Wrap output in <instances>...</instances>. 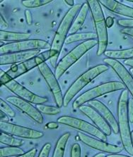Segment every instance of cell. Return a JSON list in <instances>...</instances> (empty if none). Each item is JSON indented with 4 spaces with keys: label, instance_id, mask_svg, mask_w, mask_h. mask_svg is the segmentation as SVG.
Instances as JSON below:
<instances>
[{
    "label": "cell",
    "instance_id": "obj_1",
    "mask_svg": "<svg viewBox=\"0 0 133 157\" xmlns=\"http://www.w3.org/2000/svg\"><path fill=\"white\" fill-rule=\"evenodd\" d=\"M129 91L123 90L119 97L118 103V122L119 126L121 142L124 149L133 156V144L132 141V132L130 128V121L127 113V103Z\"/></svg>",
    "mask_w": 133,
    "mask_h": 157
},
{
    "label": "cell",
    "instance_id": "obj_2",
    "mask_svg": "<svg viewBox=\"0 0 133 157\" xmlns=\"http://www.w3.org/2000/svg\"><path fill=\"white\" fill-rule=\"evenodd\" d=\"M91 11L93 23H94L96 33L97 35L98 50L96 52L97 56H101L107 50L108 37L107 26L105 24V18L101 4L98 0H88L86 1Z\"/></svg>",
    "mask_w": 133,
    "mask_h": 157
},
{
    "label": "cell",
    "instance_id": "obj_3",
    "mask_svg": "<svg viewBox=\"0 0 133 157\" xmlns=\"http://www.w3.org/2000/svg\"><path fill=\"white\" fill-rule=\"evenodd\" d=\"M109 67L105 64H98V65L93 67L88 70L80 75L70 88L66 90V93L64 96L63 106L66 108L70 104L71 101L74 98V96L79 94L82 89H84L87 84L92 82V81L98 77L100 75L104 73L105 71L108 70Z\"/></svg>",
    "mask_w": 133,
    "mask_h": 157
},
{
    "label": "cell",
    "instance_id": "obj_4",
    "mask_svg": "<svg viewBox=\"0 0 133 157\" xmlns=\"http://www.w3.org/2000/svg\"><path fill=\"white\" fill-rule=\"evenodd\" d=\"M97 45L98 40L96 39L84 41L77 45L70 52L65 55L57 63L55 67V75L57 79L60 78L66 72V71L74 63H76L84 55H85L87 52Z\"/></svg>",
    "mask_w": 133,
    "mask_h": 157
},
{
    "label": "cell",
    "instance_id": "obj_5",
    "mask_svg": "<svg viewBox=\"0 0 133 157\" xmlns=\"http://www.w3.org/2000/svg\"><path fill=\"white\" fill-rule=\"evenodd\" d=\"M58 53L55 50L51 49L45 50V51L40 52L37 56L33 57L29 60L22 62L21 64H13L11 67L10 70L6 71L10 77L14 79L21 75L26 73L27 71L31 70L32 69L36 67L41 64L43 62H45L48 59H50V62L53 65L54 67H56L55 63L57 58H58Z\"/></svg>",
    "mask_w": 133,
    "mask_h": 157
},
{
    "label": "cell",
    "instance_id": "obj_6",
    "mask_svg": "<svg viewBox=\"0 0 133 157\" xmlns=\"http://www.w3.org/2000/svg\"><path fill=\"white\" fill-rule=\"evenodd\" d=\"M81 7L82 5L79 4H75L73 7H71L64 16L60 24L57 28L50 49L56 51L59 55L63 49L64 44L65 43V40L67 38V34L70 32L73 22L76 18L78 13L79 12Z\"/></svg>",
    "mask_w": 133,
    "mask_h": 157
},
{
    "label": "cell",
    "instance_id": "obj_7",
    "mask_svg": "<svg viewBox=\"0 0 133 157\" xmlns=\"http://www.w3.org/2000/svg\"><path fill=\"white\" fill-rule=\"evenodd\" d=\"M125 89H126L125 85L120 82L114 81V82H105L88 90L78 96L73 102L72 106L74 109H77V108L79 109V107L84 105L86 103L95 100L98 97L112 93V92L118 91L119 90Z\"/></svg>",
    "mask_w": 133,
    "mask_h": 157
},
{
    "label": "cell",
    "instance_id": "obj_8",
    "mask_svg": "<svg viewBox=\"0 0 133 157\" xmlns=\"http://www.w3.org/2000/svg\"><path fill=\"white\" fill-rule=\"evenodd\" d=\"M57 122L59 124H65L70 128L76 129L77 130L83 132L85 134H88L94 137L97 139L107 142L108 137L101 130H100L97 127L83 120L77 118V117L64 115L57 119Z\"/></svg>",
    "mask_w": 133,
    "mask_h": 157
},
{
    "label": "cell",
    "instance_id": "obj_9",
    "mask_svg": "<svg viewBox=\"0 0 133 157\" xmlns=\"http://www.w3.org/2000/svg\"><path fill=\"white\" fill-rule=\"evenodd\" d=\"M51 45L46 41L40 39H29L19 42L10 43L1 46V55L19 52L31 51L35 50H50Z\"/></svg>",
    "mask_w": 133,
    "mask_h": 157
},
{
    "label": "cell",
    "instance_id": "obj_10",
    "mask_svg": "<svg viewBox=\"0 0 133 157\" xmlns=\"http://www.w3.org/2000/svg\"><path fill=\"white\" fill-rule=\"evenodd\" d=\"M38 69L44 79L48 84V86L51 91L54 100L55 101L57 107L61 108L63 106L64 96L62 92L58 79L55 77V73L52 72L46 62H43L38 67Z\"/></svg>",
    "mask_w": 133,
    "mask_h": 157
},
{
    "label": "cell",
    "instance_id": "obj_11",
    "mask_svg": "<svg viewBox=\"0 0 133 157\" xmlns=\"http://www.w3.org/2000/svg\"><path fill=\"white\" fill-rule=\"evenodd\" d=\"M0 129L4 132L25 139L37 140L44 136V133L43 132L2 121L0 122Z\"/></svg>",
    "mask_w": 133,
    "mask_h": 157
},
{
    "label": "cell",
    "instance_id": "obj_12",
    "mask_svg": "<svg viewBox=\"0 0 133 157\" xmlns=\"http://www.w3.org/2000/svg\"><path fill=\"white\" fill-rule=\"evenodd\" d=\"M77 138L91 148L104 152V153L116 154L120 153L124 149L123 147L109 144L107 142H104V141L97 139V138L91 137V136L87 135L86 134L82 132L78 133Z\"/></svg>",
    "mask_w": 133,
    "mask_h": 157
},
{
    "label": "cell",
    "instance_id": "obj_13",
    "mask_svg": "<svg viewBox=\"0 0 133 157\" xmlns=\"http://www.w3.org/2000/svg\"><path fill=\"white\" fill-rule=\"evenodd\" d=\"M9 90L17 95V96L19 97L23 100L28 101L31 103H33L36 105H41L44 104L45 103L48 102V99L46 97H43L38 96L35 94L33 92L29 91L26 87L22 86L19 82L16 80H12L7 84L4 85Z\"/></svg>",
    "mask_w": 133,
    "mask_h": 157
},
{
    "label": "cell",
    "instance_id": "obj_14",
    "mask_svg": "<svg viewBox=\"0 0 133 157\" xmlns=\"http://www.w3.org/2000/svg\"><path fill=\"white\" fill-rule=\"evenodd\" d=\"M6 101L14 106L18 109L21 110L23 113L26 114L31 118L38 124H42L43 122V117L41 113L39 111L37 108L34 107L31 103L23 100L18 96H9L6 98Z\"/></svg>",
    "mask_w": 133,
    "mask_h": 157
},
{
    "label": "cell",
    "instance_id": "obj_15",
    "mask_svg": "<svg viewBox=\"0 0 133 157\" xmlns=\"http://www.w3.org/2000/svg\"><path fill=\"white\" fill-rule=\"evenodd\" d=\"M104 62L109 67L113 69L133 98V77L130 71L120 62L116 59L106 57L104 59Z\"/></svg>",
    "mask_w": 133,
    "mask_h": 157
},
{
    "label": "cell",
    "instance_id": "obj_16",
    "mask_svg": "<svg viewBox=\"0 0 133 157\" xmlns=\"http://www.w3.org/2000/svg\"><path fill=\"white\" fill-rule=\"evenodd\" d=\"M79 110L86 117H88L93 122V124H95V126L97 127L100 130H101L107 137L111 135V128L101 116V115L94 108L89 105H84L79 107Z\"/></svg>",
    "mask_w": 133,
    "mask_h": 157
},
{
    "label": "cell",
    "instance_id": "obj_17",
    "mask_svg": "<svg viewBox=\"0 0 133 157\" xmlns=\"http://www.w3.org/2000/svg\"><path fill=\"white\" fill-rule=\"evenodd\" d=\"M40 53V50H31V51L19 52L14 53H10L1 55L0 57V64H17L22 62H26L33 57H35Z\"/></svg>",
    "mask_w": 133,
    "mask_h": 157
},
{
    "label": "cell",
    "instance_id": "obj_18",
    "mask_svg": "<svg viewBox=\"0 0 133 157\" xmlns=\"http://www.w3.org/2000/svg\"><path fill=\"white\" fill-rule=\"evenodd\" d=\"M88 103L89 106L94 108L96 110H97L101 115V116L105 119V121L108 123L113 133L116 134V135H118L119 133L118 122V121L115 118L113 114L109 110V108L102 102L98 100L91 101Z\"/></svg>",
    "mask_w": 133,
    "mask_h": 157
},
{
    "label": "cell",
    "instance_id": "obj_19",
    "mask_svg": "<svg viewBox=\"0 0 133 157\" xmlns=\"http://www.w3.org/2000/svg\"><path fill=\"white\" fill-rule=\"evenodd\" d=\"M100 4L116 14L133 18V8L115 0H100Z\"/></svg>",
    "mask_w": 133,
    "mask_h": 157
},
{
    "label": "cell",
    "instance_id": "obj_20",
    "mask_svg": "<svg viewBox=\"0 0 133 157\" xmlns=\"http://www.w3.org/2000/svg\"><path fill=\"white\" fill-rule=\"evenodd\" d=\"M89 10V6L86 2L85 3H84L82 5L81 9H80L79 12L78 13L77 15V17L75 18L74 22H73V24L72 27H71V29L69 33L70 35H72V34L77 33L78 31H79V29H81L83 26L84 22H85V20L87 17V14H88V11Z\"/></svg>",
    "mask_w": 133,
    "mask_h": 157
},
{
    "label": "cell",
    "instance_id": "obj_21",
    "mask_svg": "<svg viewBox=\"0 0 133 157\" xmlns=\"http://www.w3.org/2000/svg\"><path fill=\"white\" fill-rule=\"evenodd\" d=\"M31 36L28 33H18V32H11L8 31H0V40L4 42H19V41L29 40Z\"/></svg>",
    "mask_w": 133,
    "mask_h": 157
},
{
    "label": "cell",
    "instance_id": "obj_22",
    "mask_svg": "<svg viewBox=\"0 0 133 157\" xmlns=\"http://www.w3.org/2000/svg\"><path fill=\"white\" fill-rule=\"evenodd\" d=\"M108 58L113 59H133V48L120 50H106L104 53Z\"/></svg>",
    "mask_w": 133,
    "mask_h": 157
},
{
    "label": "cell",
    "instance_id": "obj_23",
    "mask_svg": "<svg viewBox=\"0 0 133 157\" xmlns=\"http://www.w3.org/2000/svg\"><path fill=\"white\" fill-rule=\"evenodd\" d=\"M71 134L68 132L62 135L57 141L52 157H64L66 149V145L70 139Z\"/></svg>",
    "mask_w": 133,
    "mask_h": 157
},
{
    "label": "cell",
    "instance_id": "obj_24",
    "mask_svg": "<svg viewBox=\"0 0 133 157\" xmlns=\"http://www.w3.org/2000/svg\"><path fill=\"white\" fill-rule=\"evenodd\" d=\"M97 40V35L96 33H91V32H87V33H77L72 35L67 36L65 44H70L73 43L79 42V41H87L89 40Z\"/></svg>",
    "mask_w": 133,
    "mask_h": 157
},
{
    "label": "cell",
    "instance_id": "obj_25",
    "mask_svg": "<svg viewBox=\"0 0 133 157\" xmlns=\"http://www.w3.org/2000/svg\"><path fill=\"white\" fill-rule=\"evenodd\" d=\"M0 142L2 144H5L9 147H20L24 144V141L19 140L10 134L2 132L0 135Z\"/></svg>",
    "mask_w": 133,
    "mask_h": 157
},
{
    "label": "cell",
    "instance_id": "obj_26",
    "mask_svg": "<svg viewBox=\"0 0 133 157\" xmlns=\"http://www.w3.org/2000/svg\"><path fill=\"white\" fill-rule=\"evenodd\" d=\"M26 153L20 147H2L0 149V157H10L22 155Z\"/></svg>",
    "mask_w": 133,
    "mask_h": 157
},
{
    "label": "cell",
    "instance_id": "obj_27",
    "mask_svg": "<svg viewBox=\"0 0 133 157\" xmlns=\"http://www.w3.org/2000/svg\"><path fill=\"white\" fill-rule=\"evenodd\" d=\"M38 110L42 114L48 115H55L59 114L61 112L60 108L54 107V106L46 105L44 104L37 105Z\"/></svg>",
    "mask_w": 133,
    "mask_h": 157
},
{
    "label": "cell",
    "instance_id": "obj_28",
    "mask_svg": "<svg viewBox=\"0 0 133 157\" xmlns=\"http://www.w3.org/2000/svg\"><path fill=\"white\" fill-rule=\"evenodd\" d=\"M51 0H26L22 1L21 3L23 6L26 8H37L40 6H43L51 3Z\"/></svg>",
    "mask_w": 133,
    "mask_h": 157
},
{
    "label": "cell",
    "instance_id": "obj_29",
    "mask_svg": "<svg viewBox=\"0 0 133 157\" xmlns=\"http://www.w3.org/2000/svg\"><path fill=\"white\" fill-rule=\"evenodd\" d=\"M0 109H1V111L4 113L9 117H14L16 116L15 112L13 111V110L11 108V106L8 104L6 101L2 98L0 100Z\"/></svg>",
    "mask_w": 133,
    "mask_h": 157
},
{
    "label": "cell",
    "instance_id": "obj_30",
    "mask_svg": "<svg viewBox=\"0 0 133 157\" xmlns=\"http://www.w3.org/2000/svg\"><path fill=\"white\" fill-rule=\"evenodd\" d=\"M70 157H82V148L79 144L74 143L71 147Z\"/></svg>",
    "mask_w": 133,
    "mask_h": 157
},
{
    "label": "cell",
    "instance_id": "obj_31",
    "mask_svg": "<svg viewBox=\"0 0 133 157\" xmlns=\"http://www.w3.org/2000/svg\"><path fill=\"white\" fill-rule=\"evenodd\" d=\"M118 24L124 29H133V18H125V19H119Z\"/></svg>",
    "mask_w": 133,
    "mask_h": 157
},
{
    "label": "cell",
    "instance_id": "obj_32",
    "mask_svg": "<svg viewBox=\"0 0 133 157\" xmlns=\"http://www.w3.org/2000/svg\"><path fill=\"white\" fill-rule=\"evenodd\" d=\"M51 147L52 146L50 143H46V144H45L42 147V149H41L38 157H49Z\"/></svg>",
    "mask_w": 133,
    "mask_h": 157
},
{
    "label": "cell",
    "instance_id": "obj_33",
    "mask_svg": "<svg viewBox=\"0 0 133 157\" xmlns=\"http://www.w3.org/2000/svg\"><path fill=\"white\" fill-rule=\"evenodd\" d=\"M0 77H1V84L2 86L7 84L11 81L13 80L10 75L6 73V71H4L2 70H0Z\"/></svg>",
    "mask_w": 133,
    "mask_h": 157
},
{
    "label": "cell",
    "instance_id": "obj_34",
    "mask_svg": "<svg viewBox=\"0 0 133 157\" xmlns=\"http://www.w3.org/2000/svg\"><path fill=\"white\" fill-rule=\"evenodd\" d=\"M127 113L130 123L133 124V98H130L127 103Z\"/></svg>",
    "mask_w": 133,
    "mask_h": 157
},
{
    "label": "cell",
    "instance_id": "obj_35",
    "mask_svg": "<svg viewBox=\"0 0 133 157\" xmlns=\"http://www.w3.org/2000/svg\"><path fill=\"white\" fill-rule=\"evenodd\" d=\"M36 152H37V149L36 148H33L31 150H29L28 151L26 152V153L22 154V155L17 156L15 157H35L36 155Z\"/></svg>",
    "mask_w": 133,
    "mask_h": 157
},
{
    "label": "cell",
    "instance_id": "obj_36",
    "mask_svg": "<svg viewBox=\"0 0 133 157\" xmlns=\"http://www.w3.org/2000/svg\"><path fill=\"white\" fill-rule=\"evenodd\" d=\"M25 16H26L27 24L31 26L32 23H33V17H32L31 12L28 10V9H26V10L25 11Z\"/></svg>",
    "mask_w": 133,
    "mask_h": 157
},
{
    "label": "cell",
    "instance_id": "obj_37",
    "mask_svg": "<svg viewBox=\"0 0 133 157\" xmlns=\"http://www.w3.org/2000/svg\"><path fill=\"white\" fill-rule=\"evenodd\" d=\"M0 20H1V29H2V31H4V29H7L9 27V24L8 23L6 22V21L4 19V18L3 17V15L1 14V17H0Z\"/></svg>",
    "mask_w": 133,
    "mask_h": 157
},
{
    "label": "cell",
    "instance_id": "obj_38",
    "mask_svg": "<svg viewBox=\"0 0 133 157\" xmlns=\"http://www.w3.org/2000/svg\"><path fill=\"white\" fill-rule=\"evenodd\" d=\"M105 24H106L107 28H111L114 24V18L112 17H108L105 19Z\"/></svg>",
    "mask_w": 133,
    "mask_h": 157
},
{
    "label": "cell",
    "instance_id": "obj_39",
    "mask_svg": "<svg viewBox=\"0 0 133 157\" xmlns=\"http://www.w3.org/2000/svg\"><path fill=\"white\" fill-rule=\"evenodd\" d=\"M121 33L125 34V35L129 36L133 38V29H123L120 31Z\"/></svg>",
    "mask_w": 133,
    "mask_h": 157
},
{
    "label": "cell",
    "instance_id": "obj_40",
    "mask_svg": "<svg viewBox=\"0 0 133 157\" xmlns=\"http://www.w3.org/2000/svg\"><path fill=\"white\" fill-rule=\"evenodd\" d=\"M59 123L58 122H49V123L47 124V128L48 129H52V130H53V129H57L59 127Z\"/></svg>",
    "mask_w": 133,
    "mask_h": 157
},
{
    "label": "cell",
    "instance_id": "obj_41",
    "mask_svg": "<svg viewBox=\"0 0 133 157\" xmlns=\"http://www.w3.org/2000/svg\"><path fill=\"white\" fill-rule=\"evenodd\" d=\"M125 65L129 66L130 67L133 68V59H127V60H125L124 62Z\"/></svg>",
    "mask_w": 133,
    "mask_h": 157
},
{
    "label": "cell",
    "instance_id": "obj_42",
    "mask_svg": "<svg viewBox=\"0 0 133 157\" xmlns=\"http://www.w3.org/2000/svg\"><path fill=\"white\" fill-rule=\"evenodd\" d=\"M106 157H132V156L123 155V154H110L108 156H106Z\"/></svg>",
    "mask_w": 133,
    "mask_h": 157
},
{
    "label": "cell",
    "instance_id": "obj_43",
    "mask_svg": "<svg viewBox=\"0 0 133 157\" xmlns=\"http://www.w3.org/2000/svg\"><path fill=\"white\" fill-rule=\"evenodd\" d=\"M65 2L66 4H67V5L72 6V7H73V6H74V0H65Z\"/></svg>",
    "mask_w": 133,
    "mask_h": 157
},
{
    "label": "cell",
    "instance_id": "obj_44",
    "mask_svg": "<svg viewBox=\"0 0 133 157\" xmlns=\"http://www.w3.org/2000/svg\"><path fill=\"white\" fill-rule=\"evenodd\" d=\"M93 157H106V156H105V154L104 153H99L96 154V155Z\"/></svg>",
    "mask_w": 133,
    "mask_h": 157
},
{
    "label": "cell",
    "instance_id": "obj_45",
    "mask_svg": "<svg viewBox=\"0 0 133 157\" xmlns=\"http://www.w3.org/2000/svg\"><path fill=\"white\" fill-rule=\"evenodd\" d=\"M0 116H1V118H4V117L6 116V115L4 113H3L2 111H1V113H0Z\"/></svg>",
    "mask_w": 133,
    "mask_h": 157
},
{
    "label": "cell",
    "instance_id": "obj_46",
    "mask_svg": "<svg viewBox=\"0 0 133 157\" xmlns=\"http://www.w3.org/2000/svg\"><path fill=\"white\" fill-rule=\"evenodd\" d=\"M129 71H130V74H131V75H132V77H133V68L132 67H130Z\"/></svg>",
    "mask_w": 133,
    "mask_h": 157
},
{
    "label": "cell",
    "instance_id": "obj_47",
    "mask_svg": "<svg viewBox=\"0 0 133 157\" xmlns=\"http://www.w3.org/2000/svg\"><path fill=\"white\" fill-rule=\"evenodd\" d=\"M132 144H133V131H132Z\"/></svg>",
    "mask_w": 133,
    "mask_h": 157
},
{
    "label": "cell",
    "instance_id": "obj_48",
    "mask_svg": "<svg viewBox=\"0 0 133 157\" xmlns=\"http://www.w3.org/2000/svg\"><path fill=\"white\" fill-rule=\"evenodd\" d=\"M129 2H132V3H133V0H131V1H128Z\"/></svg>",
    "mask_w": 133,
    "mask_h": 157
}]
</instances>
